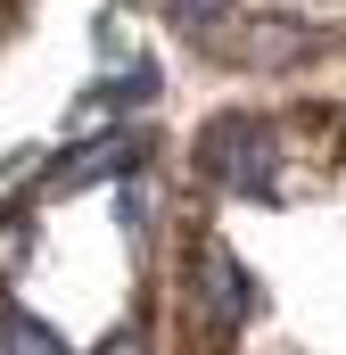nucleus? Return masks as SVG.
Wrapping results in <instances>:
<instances>
[{
	"instance_id": "f257e3e1",
	"label": "nucleus",
	"mask_w": 346,
	"mask_h": 355,
	"mask_svg": "<svg viewBox=\"0 0 346 355\" xmlns=\"http://www.w3.org/2000/svg\"><path fill=\"white\" fill-rule=\"evenodd\" d=\"M198 166H206L215 182H231V190H256V182L272 174V141H264L248 116H223V124H206Z\"/></svg>"
},
{
	"instance_id": "f03ea898",
	"label": "nucleus",
	"mask_w": 346,
	"mask_h": 355,
	"mask_svg": "<svg viewBox=\"0 0 346 355\" xmlns=\"http://www.w3.org/2000/svg\"><path fill=\"white\" fill-rule=\"evenodd\" d=\"M248 314V281H239V257L223 248V240H206L198 248V322L206 331H231Z\"/></svg>"
},
{
	"instance_id": "7ed1b4c3",
	"label": "nucleus",
	"mask_w": 346,
	"mask_h": 355,
	"mask_svg": "<svg viewBox=\"0 0 346 355\" xmlns=\"http://www.w3.org/2000/svg\"><path fill=\"white\" fill-rule=\"evenodd\" d=\"M0 339H8V355H66V347H58V339H50V331H42V322H25L17 306L0 314Z\"/></svg>"
},
{
	"instance_id": "20e7f679",
	"label": "nucleus",
	"mask_w": 346,
	"mask_h": 355,
	"mask_svg": "<svg viewBox=\"0 0 346 355\" xmlns=\"http://www.w3.org/2000/svg\"><path fill=\"white\" fill-rule=\"evenodd\" d=\"M173 17H181V25H215V17H223V8H231V0H165Z\"/></svg>"
}]
</instances>
